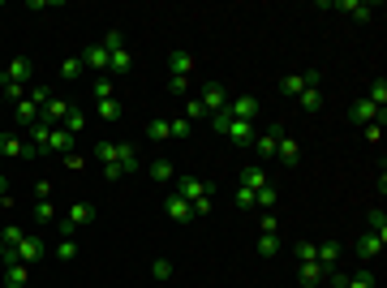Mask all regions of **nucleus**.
Masks as SVG:
<instances>
[{"instance_id":"f257e3e1","label":"nucleus","mask_w":387,"mask_h":288,"mask_svg":"<svg viewBox=\"0 0 387 288\" xmlns=\"http://www.w3.org/2000/svg\"><path fill=\"white\" fill-rule=\"evenodd\" d=\"M176 194L194 206V215H211V185H202L198 177H181L176 181Z\"/></svg>"},{"instance_id":"f03ea898","label":"nucleus","mask_w":387,"mask_h":288,"mask_svg":"<svg viewBox=\"0 0 387 288\" xmlns=\"http://www.w3.org/2000/svg\"><path fill=\"white\" fill-rule=\"evenodd\" d=\"M288 130H284V125L276 121V125H271V130H263V134H254V142H250V151H254V164H271V159H276V147H280V138H284Z\"/></svg>"},{"instance_id":"7ed1b4c3","label":"nucleus","mask_w":387,"mask_h":288,"mask_svg":"<svg viewBox=\"0 0 387 288\" xmlns=\"http://www.w3.org/2000/svg\"><path fill=\"white\" fill-rule=\"evenodd\" d=\"M91 219H95V206H91V202H73L69 211H64V219H56V224H60V232H64V237H73L78 228H86Z\"/></svg>"},{"instance_id":"20e7f679","label":"nucleus","mask_w":387,"mask_h":288,"mask_svg":"<svg viewBox=\"0 0 387 288\" xmlns=\"http://www.w3.org/2000/svg\"><path fill=\"white\" fill-rule=\"evenodd\" d=\"M198 104L207 108V117H215V112H228V86H224V82H207L202 95H198Z\"/></svg>"},{"instance_id":"39448f33","label":"nucleus","mask_w":387,"mask_h":288,"mask_svg":"<svg viewBox=\"0 0 387 288\" xmlns=\"http://www.w3.org/2000/svg\"><path fill=\"white\" fill-rule=\"evenodd\" d=\"M13 254H18V263H26V267H35V263H43V259H47V245L39 241L35 232H26V237H22V245L13 250Z\"/></svg>"},{"instance_id":"423d86ee","label":"nucleus","mask_w":387,"mask_h":288,"mask_svg":"<svg viewBox=\"0 0 387 288\" xmlns=\"http://www.w3.org/2000/svg\"><path fill=\"white\" fill-rule=\"evenodd\" d=\"M331 271H336V267H322V263H297V280H301L305 288H318V284L331 280Z\"/></svg>"},{"instance_id":"0eeeda50","label":"nucleus","mask_w":387,"mask_h":288,"mask_svg":"<svg viewBox=\"0 0 387 288\" xmlns=\"http://www.w3.org/2000/svg\"><path fill=\"white\" fill-rule=\"evenodd\" d=\"M0 77H5V82H18V86H26L30 77H35V65H30V56H13V60H9V69L0 73Z\"/></svg>"},{"instance_id":"6e6552de","label":"nucleus","mask_w":387,"mask_h":288,"mask_svg":"<svg viewBox=\"0 0 387 288\" xmlns=\"http://www.w3.org/2000/svg\"><path fill=\"white\" fill-rule=\"evenodd\" d=\"M305 86H318V69H310V73H288V77H280V91H284V95H293V99H297V95H301Z\"/></svg>"},{"instance_id":"1a4fd4ad","label":"nucleus","mask_w":387,"mask_h":288,"mask_svg":"<svg viewBox=\"0 0 387 288\" xmlns=\"http://www.w3.org/2000/svg\"><path fill=\"white\" fill-rule=\"evenodd\" d=\"M228 117L254 125V117H258V99H254V95H237V99H228Z\"/></svg>"},{"instance_id":"9d476101","label":"nucleus","mask_w":387,"mask_h":288,"mask_svg":"<svg viewBox=\"0 0 387 288\" xmlns=\"http://www.w3.org/2000/svg\"><path fill=\"white\" fill-rule=\"evenodd\" d=\"M349 121H353V125H362V130H366L370 121H387V112H379L375 104H366V99H357V104L349 108Z\"/></svg>"},{"instance_id":"9b49d317","label":"nucleus","mask_w":387,"mask_h":288,"mask_svg":"<svg viewBox=\"0 0 387 288\" xmlns=\"http://www.w3.org/2000/svg\"><path fill=\"white\" fill-rule=\"evenodd\" d=\"M168 73H172V77H189V73H194V52H189V47H172Z\"/></svg>"},{"instance_id":"f8f14e48","label":"nucleus","mask_w":387,"mask_h":288,"mask_svg":"<svg viewBox=\"0 0 387 288\" xmlns=\"http://www.w3.org/2000/svg\"><path fill=\"white\" fill-rule=\"evenodd\" d=\"M263 185H271L263 164H246V168H241V189H250V194H258Z\"/></svg>"},{"instance_id":"ddd939ff","label":"nucleus","mask_w":387,"mask_h":288,"mask_svg":"<svg viewBox=\"0 0 387 288\" xmlns=\"http://www.w3.org/2000/svg\"><path fill=\"white\" fill-rule=\"evenodd\" d=\"M224 138H228V142H237L241 151H250V142H254V125H250V121H228Z\"/></svg>"},{"instance_id":"4468645a","label":"nucleus","mask_w":387,"mask_h":288,"mask_svg":"<svg viewBox=\"0 0 387 288\" xmlns=\"http://www.w3.org/2000/svg\"><path fill=\"white\" fill-rule=\"evenodd\" d=\"M340 13H349V18H357V22H370L379 13V5H370V0H340V5H336Z\"/></svg>"},{"instance_id":"2eb2a0df","label":"nucleus","mask_w":387,"mask_h":288,"mask_svg":"<svg viewBox=\"0 0 387 288\" xmlns=\"http://www.w3.org/2000/svg\"><path fill=\"white\" fill-rule=\"evenodd\" d=\"M164 211H168V215H172L176 224H189V219H194V206H189V202H185L181 194H176V189H172V194L164 198Z\"/></svg>"},{"instance_id":"dca6fc26","label":"nucleus","mask_w":387,"mask_h":288,"mask_svg":"<svg viewBox=\"0 0 387 288\" xmlns=\"http://www.w3.org/2000/svg\"><path fill=\"white\" fill-rule=\"evenodd\" d=\"M13 155H26V138L13 130H0V159H13Z\"/></svg>"},{"instance_id":"f3484780","label":"nucleus","mask_w":387,"mask_h":288,"mask_svg":"<svg viewBox=\"0 0 387 288\" xmlns=\"http://www.w3.org/2000/svg\"><path fill=\"white\" fill-rule=\"evenodd\" d=\"M276 159H280L284 168H297V159H301V142L284 134V138H280V147H276Z\"/></svg>"},{"instance_id":"a211bd4d","label":"nucleus","mask_w":387,"mask_h":288,"mask_svg":"<svg viewBox=\"0 0 387 288\" xmlns=\"http://www.w3.org/2000/svg\"><path fill=\"white\" fill-rule=\"evenodd\" d=\"M64 112H69V104H64V99H47L43 112H39V121L47 125V130H56V125L64 121Z\"/></svg>"},{"instance_id":"6ab92c4d","label":"nucleus","mask_w":387,"mask_h":288,"mask_svg":"<svg viewBox=\"0 0 387 288\" xmlns=\"http://www.w3.org/2000/svg\"><path fill=\"white\" fill-rule=\"evenodd\" d=\"M383 237H375V232H362V241H357V259L362 263H370V259H379V254H383Z\"/></svg>"},{"instance_id":"aec40b11","label":"nucleus","mask_w":387,"mask_h":288,"mask_svg":"<svg viewBox=\"0 0 387 288\" xmlns=\"http://www.w3.org/2000/svg\"><path fill=\"white\" fill-rule=\"evenodd\" d=\"M108 56H112L108 47H104V43H95V47H86V52H82V65L95 69V73H104V69H108Z\"/></svg>"},{"instance_id":"412c9836","label":"nucleus","mask_w":387,"mask_h":288,"mask_svg":"<svg viewBox=\"0 0 387 288\" xmlns=\"http://www.w3.org/2000/svg\"><path fill=\"white\" fill-rule=\"evenodd\" d=\"M5 271V288H26V280H30V267L26 263H9V267H0Z\"/></svg>"},{"instance_id":"4be33fe9","label":"nucleus","mask_w":387,"mask_h":288,"mask_svg":"<svg viewBox=\"0 0 387 288\" xmlns=\"http://www.w3.org/2000/svg\"><path fill=\"white\" fill-rule=\"evenodd\" d=\"M13 121H18L22 130H30V125L39 121V108L30 104V99H18V104H13Z\"/></svg>"},{"instance_id":"5701e85b","label":"nucleus","mask_w":387,"mask_h":288,"mask_svg":"<svg viewBox=\"0 0 387 288\" xmlns=\"http://www.w3.org/2000/svg\"><path fill=\"white\" fill-rule=\"evenodd\" d=\"M117 164L125 168V177L138 172V147H134V142H117Z\"/></svg>"},{"instance_id":"b1692460","label":"nucleus","mask_w":387,"mask_h":288,"mask_svg":"<svg viewBox=\"0 0 387 288\" xmlns=\"http://www.w3.org/2000/svg\"><path fill=\"white\" fill-rule=\"evenodd\" d=\"M340 254H344L340 241H322V245H314V259H318L322 267H336V263H340Z\"/></svg>"},{"instance_id":"393cba45","label":"nucleus","mask_w":387,"mask_h":288,"mask_svg":"<svg viewBox=\"0 0 387 288\" xmlns=\"http://www.w3.org/2000/svg\"><path fill=\"white\" fill-rule=\"evenodd\" d=\"M366 104H375L379 112H387V77H375V82H370V91L362 95Z\"/></svg>"},{"instance_id":"a878e982","label":"nucleus","mask_w":387,"mask_h":288,"mask_svg":"<svg viewBox=\"0 0 387 288\" xmlns=\"http://www.w3.org/2000/svg\"><path fill=\"white\" fill-rule=\"evenodd\" d=\"M129 65H134V52H129V47H117V52L108 56V69L117 73V77H125V73H129Z\"/></svg>"},{"instance_id":"bb28decb","label":"nucleus","mask_w":387,"mask_h":288,"mask_svg":"<svg viewBox=\"0 0 387 288\" xmlns=\"http://www.w3.org/2000/svg\"><path fill=\"white\" fill-rule=\"evenodd\" d=\"M47 151H73V134L64 130V125H56V130L47 134Z\"/></svg>"},{"instance_id":"cd10ccee","label":"nucleus","mask_w":387,"mask_h":288,"mask_svg":"<svg viewBox=\"0 0 387 288\" xmlns=\"http://www.w3.org/2000/svg\"><path fill=\"white\" fill-rule=\"evenodd\" d=\"M297 104H301V108L314 117V112H322V91H318V86H305V91L297 95Z\"/></svg>"},{"instance_id":"c85d7f7f","label":"nucleus","mask_w":387,"mask_h":288,"mask_svg":"<svg viewBox=\"0 0 387 288\" xmlns=\"http://www.w3.org/2000/svg\"><path fill=\"white\" fill-rule=\"evenodd\" d=\"M151 181H159V185H172V164H168V159H151Z\"/></svg>"},{"instance_id":"c756f323","label":"nucleus","mask_w":387,"mask_h":288,"mask_svg":"<svg viewBox=\"0 0 387 288\" xmlns=\"http://www.w3.org/2000/svg\"><path fill=\"white\" fill-rule=\"evenodd\" d=\"M82 69H86V65H82V56H64V60H60V77H64V82L82 77Z\"/></svg>"},{"instance_id":"7c9ffc66","label":"nucleus","mask_w":387,"mask_h":288,"mask_svg":"<svg viewBox=\"0 0 387 288\" xmlns=\"http://www.w3.org/2000/svg\"><path fill=\"white\" fill-rule=\"evenodd\" d=\"M258 254H263V259H276V254H280V232H263V237H258Z\"/></svg>"},{"instance_id":"2f4dec72","label":"nucleus","mask_w":387,"mask_h":288,"mask_svg":"<svg viewBox=\"0 0 387 288\" xmlns=\"http://www.w3.org/2000/svg\"><path fill=\"white\" fill-rule=\"evenodd\" d=\"M147 138H151V142H168V138H172V134H168V121H164V117H151V121H147Z\"/></svg>"},{"instance_id":"473e14b6","label":"nucleus","mask_w":387,"mask_h":288,"mask_svg":"<svg viewBox=\"0 0 387 288\" xmlns=\"http://www.w3.org/2000/svg\"><path fill=\"white\" fill-rule=\"evenodd\" d=\"M91 155L99 159V164H117V142H104V138H99V142H95V151H91Z\"/></svg>"},{"instance_id":"72a5a7b5","label":"nucleus","mask_w":387,"mask_h":288,"mask_svg":"<svg viewBox=\"0 0 387 288\" xmlns=\"http://www.w3.org/2000/svg\"><path fill=\"white\" fill-rule=\"evenodd\" d=\"M366 232H375V237H383V241H387V211H383V206L370 211V228Z\"/></svg>"},{"instance_id":"f704fd0d","label":"nucleus","mask_w":387,"mask_h":288,"mask_svg":"<svg viewBox=\"0 0 387 288\" xmlns=\"http://www.w3.org/2000/svg\"><path fill=\"white\" fill-rule=\"evenodd\" d=\"M254 206H258V211H271V206H276V185H263V189H258Z\"/></svg>"},{"instance_id":"c9c22d12","label":"nucleus","mask_w":387,"mask_h":288,"mask_svg":"<svg viewBox=\"0 0 387 288\" xmlns=\"http://www.w3.org/2000/svg\"><path fill=\"white\" fill-rule=\"evenodd\" d=\"M340 288H379V284H375V276H370V271L362 267V271H357V276H349V280H344Z\"/></svg>"},{"instance_id":"e433bc0d","label":"nucleus","mask_w":387,"mask_h":288,"mask_svg":"<svg viewBox=\"0 0 387 288\" xmlns=\"http://www.w3.org/2000/svg\"><path fill=\"white\" fill-rule=\"evenodd\" d=\"M52 254H56L60 263H73V259H78V241H73V237H64V241H60V245H56Z\"/></svg>"},{"instance_id":"4c0bfd02","label":"nucleus","mask_w":387,"mask_h":288,"mask_svg":"<svg viewBox=\"0 0 387 288\" xmlns=\"http://www.w3.org/2000/svg\"><path fill=\"white\" fill-rule=\"evenodd\" d=\"M82 125H86V117H82V112H78V108H69V112H64V130H69L73 138L82 134Z\"/></svg>"},{"instance_id":"58836bf2","label":"nucleus","mask_w":387,"mask_h":288,"mask_svg":"<svg viewBox=\"0 0 387 288\" xmlns=\"http://www.w3.org/2000/svg\"><path fill=\"white\" fill-rule=\"evenodd\" d=\"M95 108H99V117H104V121H121V99H99Z\"/></svg>"},{"instance_id":"ea45409f","label":"nucleus","mask_w":387,"mask_h":288,"mask_svg":"<svg viewBox=\"0 0 387 288\" xmlns=\"http://www.w3.org/2000/svg\"><path fill=\"white\" fill-rule=\"evenodd\" d=\"M168 134H172V138H189V134H194V125H189L185 117H172V121H168Z\"/></svg>"},{"instance_id":"a19ab883","label":"nucleus","mask_w":387,"mask_h":288,"mask_svg":"<svg viewBox=\"0 0 387 288\" xmlns=\"http://www.w3.org/2000/svg\"><path fill=\"white\" fill-rule=\"evenodd\" d=\"M35 219H39V224H52V219H56V206H52V198H39V206H35Z\"/></svg>"},{"instance_id":"79ce46f5","label":"nucleus","mask_w":387,"mask_h":288,"mask_svg":"<svg viewBox=\"0 0 387 288\" xmlns=\"http://www.w3.org/2000/svg\"><path fill=\"white\" fill-rule=\"evenodd\" d=\"M91 91H95V104H99V99H117V95H112V82H108V77H95Z\"/></svg>"},{"instance_id":"37998d69","label":"nucleus","mask_w":387,"mask_h":288,"mask_svg":"<svg viewBox=\"0 0 387 288\" xmlns=\"http://www.w3.org/2000/svg\"><path fill=\"white\" fill-rule=\"evenodd\" d=\"M181 117H185V121L194 125V121H202V117H207V108H202L198 99H185V112H181Z\"/></svg>"},{"instance_id":"c03bdc74","label":"nucleus","mask_w":387,"mask_h":288,"mask_svg":"<svg viewBox=\"0 0 387 288\" xmlns=\"http://www.w3.org/2000/svg\"><path fill=\"white\" fill-rule=\"evenodd\" d=\"M22 237H26V232L18 228V224H9V228H5V237H0V241H5L9 250H18V245H22Z\"/></svg>"},{"instance_id":"a18cd8bd","label":"nucleus","mask_w":387,"mask_h":288,"mask_svg":"<svg viewBox=\"0 0 387 288\" xmlns=\"http://www.w3.org/2000/svg\"><path fill=\"white\" fill-rule=\"evenodd\" d=\"M168 95L185 99V95H189V77H168Z\"/></svg>"},{"instance_id":"49530a36","label":"nucleus","mask_w":387,"mask_h":288,"mask_svg":"<svg viewBox=\"0 0 387 288\" xmlns=\"http://www.w3.org/2000/svg\"><path fill=\"white\" fill-rule=\"evenodd\" d=\"M151 276H155V280H172V263H168V259H155V263H151Z\"/></svg>"},{"instance_id":"de8ad7c7","label":"nucleus","mask_w":387,"mask_h":288,"mask_svg":"<svg viewBox=\"0 0 387 288\" xmlns=\"http://www.w3.org/2000/svg\"><path fill=\"white\" fill-rule=\"evenodd\" d=\"M26 99H30V104H35L39 112H43V104H47V99H52V95H47V86H35V91H26Z\"/></svg>"},{"instance_id":"09e8293b","label":"nucleus","mask_w":387,"mask_h":288,"mask_svg":"<svg viewBox=\"0 0 387 288\" xmlns=\"http://www.w3.org/2000/svg\"><path fill=\"white\" fill-rule=\"evenodd\" d=\"M104 47H108V52H117V47H125V35H121V30H108V35H104Z\"/></svg>"},{"instance_id":"8fccbe9b","label":"nucleus","mask_w":387,"mask_h":288,"mask_svg":"<svg viewBox=\"0 0 387 288\" xmlns=\"http://www.w3.org/2000/svg\"><path fill=\"white\" fill-rule=\"evenodd\" d=\"M293 254H297V263H318V259H314V245H310V241H301V245H297Z\"/></svg>"},{"instance_id":"3c124183","label":"nucleus","mask_w":387,"mask_h":288,"mask_svg":"<svg viewBox=\"0 0 387 288\" xmlns=\"http://www.w3.org/2000/svg\"><path fill=\"white\" fill-rule=\"evenodd\" d=\"M207 121H211V130H215V134H224V130H228V121H233V117H228V112H215V117H207Z\"/></svg>"},{"instance_id":"603ef678","label":"nucleus","mask_w":387,"mask_h":288,"mask_svg":"<svg viewBox=\"0 0 387 288\" xmlns=\"http://www.w3.org/2000/svg\"><path fill=\"white\" fill-rule=\"evenodd\" d=\"M366 142H383V121H370L366 125Z\"/></svg>"},{"instance_id":"864d4df0","label":"nucleus","mask_w":387,"mask_h":288,"mask_svg":"<svg viewBox=\"0 0 387 288\" xmlns=\"http://www.w3.org/2000/svg\"><path fill=\"white\" fill-rule=\"evenodd\" d=\"M237 206H241V211H250V206H254V194H250V189H241V185H237Z\"/></svg>"},{"instance_id":"5fc2aeb1","label":"nucleus","mask_w":387,"mask_h":288,"mask_svg":"<svg viewBox=\"0 0 387 288\" xmlns=\"http://www.w3.org/2000/svg\"><path fill=\"white\" fill-rule=\"evenodd\" d=\"M104 177H108V181H121L125 168H121V164H104Z\"/></svg>"},{"instance_id":"6e6d98bb","label":"nucleus","mask_w":387,"mask_h":288,"mask_svg":"<svg viewBox=\"0 0 387 288\" xmlns=\"http://www.w3.org/2000/svg\"><path fill=\"white\" fill-rule=\"evenodd\" d=\"M258 224H263V232H276V211H263V219H258Z\"/></svg>"},{"instance_id":"4d7b16f0","label":"nucleus","mask_w":387,"mask_h":288,"mask_svg":"<svg viewBox=\"0 0 387 288\" xmlns=\"http://www.w3.org/2000/svg\"><path fill=\"white\" fill-rule=\"evenodd\" d=\"M0 198H5V177H0Z\"/></svg>"},{"instance_id":"13d9d810","label":"nucleus","mask_w":387,"mask_h":288,"mask_svg":"<svg viewBox=\"0 0 387 288\" xmlns=\"http://www.w3.org/2000/svg\"><path fill=\"white\" fill-rule=\"evenodd\" d=\"M0 108H5V95H0Z\"/></svg>"},{"instance_id":"bf43d9fd","label":"nucleus","mask_w":387,"mask_h":288,"mask_svg":"<svg viewBox=\"0 0 387 288\" xmlns=\"http://www.w3.org/2000/svg\"><path fill=\"white\" fill-rule=\"evenodd\" d=\"M331 288H340V284H331Z\"/></svg>"}]
</instances>
